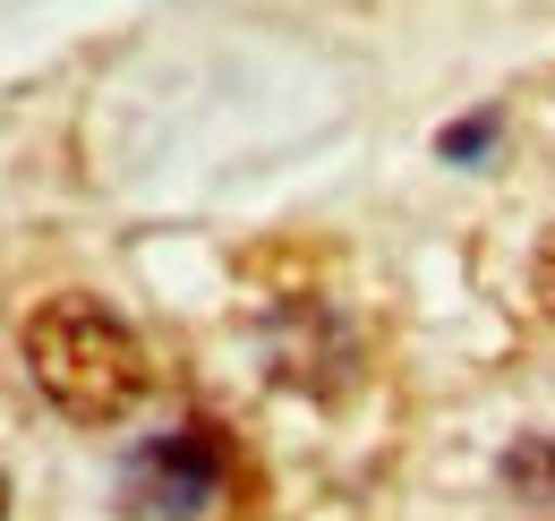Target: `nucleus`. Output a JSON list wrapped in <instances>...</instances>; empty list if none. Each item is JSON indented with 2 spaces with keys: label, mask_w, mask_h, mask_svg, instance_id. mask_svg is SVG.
<instances>
[{
  "label": "nucleus",
  "mask_w": 555,
  "mask_h": 521,
  "mask_svg": "<svg viewBox=\"0 0 555 521\" xmlns=\"http://www.w3.org/2000/svg\"><path fill=\"white\" fill-rule=\"evenodd\" d=\"M26 368H35L43 402L69 410V419H86V428L120 419L145 393L138 333L120 326L103 300H86V291H61V300H43V308L26 317Z\"/></svg>",
  "instance_id": "1"
},
{
  "label": "nucleus",
  "mask_w": 555,
  "mask_h": 521,
  "mask_svg": "<svg viewBox=\"0 0 555 521\" xmlns=\"http://www.w3.org/2000/svg\"><path fill=\"white\" fill-rule=\"evenodd\" d=\"M231 487V445L222 428L189 419V428H163L145 436L138 454L120 461V505L129 521H206Z\"/></svg>",
  "instance_id": "2"
},
{
  "label": "nucleus",
  "mask_w": 555,
  "mask_h": 521,
  "mask_svg": "<svg viewBox=\"0 0 555 521\" xmlns=\"http://www.w3.org/2000/svg\"><path fill=\"white\" fill-rule=\"evenodd\" d=\"M504 479H513V487H530V496H555V436L521 445V454L504 461Z\"/></svg>",
  "instance_id": "3"
},
{
  "label": "nucleus",
  "mask_w": 555,
  "mask_h": 521,
  "mask_svg": "<svg viewBox=\"0 0 555 521\" xmlns=\"http://www.w3.org/2000/svg\"><path fill=\"white\" fill-rule=\"evenodd\" d=\"M495 129H504V120H495V112H479V120H462V129H444L436 145H444V163H479L487 145H495Z\"/></svg>",
  "instance_id": "4"
},
{
  "label": "nucleus",
  "mask_w": 555,
  "mask_h": 521,
  "mask_svg": "<svg viewBox=\"0 0 555 521\" xmlns=\"http://www.w3.org/2000/svg\"><path fill=\"white\" fill-rule=\"evenodd\" d=\"M530 291H539V308L555 317V231H547V249H539V265H530Z\"/></svg>",
  "instance_id": "5"
},
{
  "label": "nucleus",
  "mask_w": 555,
  "mask_h": 521,
  "mask_svg": "<svg viewBox=\"0 0 555 521\" xmlns=\"http://www.w3.org/2000/svg\"><path fill=\"white\" fill-rule=\"evenodd\" d=\"M0 513H9V479H0Z\"/></svg>",
  "instance_id": "6"
}]
</instances>
